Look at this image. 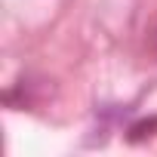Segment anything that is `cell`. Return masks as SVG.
I'll return each mask as SVG.
<instances>
[{
  "instance_id": "6da1fadb",
  "label": "cell",
  "mask_w": 157,
  "mask_h": 157,
  "mask_svg": "<svg viewBox=\"0 0 157 157\" xmlns=\"http://www.w3.org/2000/svg\"><path fill=\"white\" fill-rule=\"evenodd\" d=\"M154 52H157V28H154Z\"/></svg>"
}]
</instances>
